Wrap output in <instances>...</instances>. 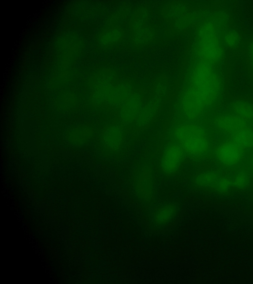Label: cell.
<instances>
[{"label": "cell", "mask_w": 253, "mask_h": 284, "mask_svg": "<svg viewBox=\"0 0 253 284\" xmlns=\"http://www.w3.org/2000/svg\"><path fill=\"white\" fill-rule=\"evenodd\" d=\"M222 90L220 76L211 64L200 63L183 98L185 115L191 119L198 117L217 101Z\"/></svg>", "instance_id": "1"}, {"label": "cell", "mask_w": 253, "mask_h": 284, "mask_svg": "<svg viewBox=\"0 0 253 284\" xmlns=\"http://www.w3.org/2000/svg\"><path fill=\"white\" fill-rule=\"evenodd\" d=\"M174 135L179 144L184 152L190 155L200 158L210 151L211 143L206 130L195 123H185L177 126Z\"/></svg>", "instance_id": "2"}, {"label": "cell", "mask_w": 253, "mask_h": 284, "mask_svg": "<svg viewBox=\"0 0 253 284\" xmlns=\"http://www.w3.org/2000/svg\"><path fill=\"white\" fill-rule=\"evenodd\" d=\"M215 124L220 132L244 149L253 148V125L230 109L219 114Z\"/></svg>", "instance_id": "3"}, {"label": "cell", "mask_w": 253, "mask_h": 284, "mask_svg": "<svg viewBox=\"0 0 253 284\" xmlns=\"http://www.w3.org/2000/svg\"><path fill=\"white\" fill-rule=\"evenodd\" d=\"M199 52L201 58L207 63H216L221 58L222 47L215 27L206 23L199 33Z\"/></svg>", "instance_id": "4"}, {"label": "cell", "mask_w": 253, "mask_h": 284, "mask_svg": "<svg viewBox=\"0 0 253 284\" xmlns=\"http://www.w3.org/2000/svg\"><path fill=\"white\" fill-rule=\"evenodd\" d=\"M202 187L219 193H226L234 188L231 174L216 170H208L201 173L197 178Z\"/></svg>", "instance_id": "5"}, {"label": "cell", "mask_w": 253, "mask_h": 284, "mask_svg": "<svg viewBox=\"0 0 253 284\" xmlns=\"http://www.w3.org/2000/svg\"><path fill=\"white\" fill-rule=\"evenodd\" d=\"M244 148L229 139L220 142L214 150V156L219 165L225 168H233L242 161Z\"/></svg>", "instance_id": "6"}, {"label": "cell", "mask_w": 253, "mask_h": 284, "mask_svg": "<svg viewBox=\"0 0 253 284\" xmlns=\"http://www.w3.org/2000/svg\"><path fill=\"white\" fill-rule=\"evenodd\" d=\"M184 151L179 144L169 145L164 150L160 165L162 170L168 173L175 171L180 165L184 157Z\"/></svg>", "instance_id": "7"}, {"label": "cell", "mask_w": 253, "mask_h": 284, "mask_svg": "<svg viewBox=\"0 0 253 284\" xmlns=\"http://www.w3.org/2000/svg\"><path fill=\"white\" fill-rule=\"evenodd\" d=\"M229 109L236 115L253 125V103L237 100L231 104Z\"/></svg>", "instance_id": "8"}, {"label": "cell", "mask_w": 253, "mask_h": 284, "mask_svg": "<svg viewBox=\"0 0 253 284\" xmlns=\"http://www.w3.org/2000/svg\"><path fill=\"white\" fill-rule=\"evenodd\" d=\"M230 174L234 188L236 189L241 190L248 188L253 179L247 170H238Z\"/></svg>", "instance_id": "9"}, {"label": "cell", "mask_w": 253, "mask_h": 284, "mask_svg": "<svg viewBox=\"0 0 253 284\" xmlns=\"http://www.w3.org/2000/svg\"><path fill=\"white\" fill-rule=\"evenodd\" d=\"M240 36L238 33L234 30L228 31L224 37L225 43L229 47H234L239 43Z\"/></svg>", "instance_id": "10"}, {"label": "cell", "mask_w": 253, "mask_h": 284, "mask_svg": "<svg viewBox=\"0 0 253 284\" xmlns=\"http://www.w3.org/2000/svg\"><path fill=\"white\" fill-rule=\"evenodd\" d=\"M247 52L250 68L253 72V40L250 42L248 45Z\"/></svg>", "instance_id": "11"}, {"label": "cell", "mask_w": 253, "mask_h": 284, "mask_svg": "<svg viewBox=\"0 0 253 284\" xmlns=\"http://www.w3.org/2000/svg\"><path fill=\"white\" fill-rule=\"evenodd\" d=\"M253 178V153L250 156L248 161L247 170Z\"/></svg>", "instance_id": "12"}]
</instances>
